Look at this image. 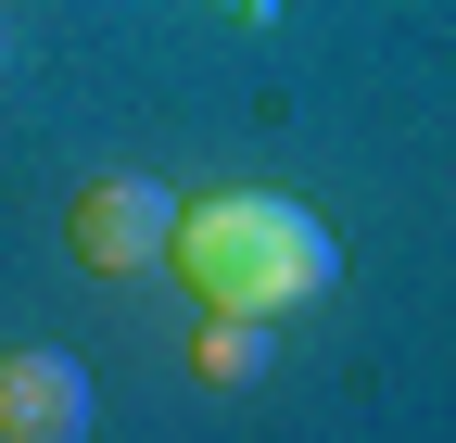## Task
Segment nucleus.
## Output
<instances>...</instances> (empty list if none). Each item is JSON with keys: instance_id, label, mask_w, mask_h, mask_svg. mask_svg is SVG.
Listing matches in <instances>:
<instances>
[{"instance_id": "7ed1b4c3", "label": "nucleus", "mask_w": 456, "mask_h": 443, "mask_svg": "<svg viewBox=\"0 0 456 443\" xmlns=\"http://www.w3.org/2000/svg\"><path fill=\"white\" fill-rule=\"evenodd\" d=\"M89 367L51 355V342H13L0 355V443H89Z\"/></svg>"}, {"instance_id": "20e7f679", "label": "nucleus", "mask_w": 456, "mask_h": 443, "mask_svg": "<svg viewBox=\"0 0 456 443\" xmlns=\"http://www.w3.org/2000/svg\"><path fill=\"white\" fill-rule=\"evenodd\" d=\"M191 367H203V380H228V393H241V380L266 367V317H203V342H191Z\"/></svg>"}, {"instance_id": "f03ea898", "label": "nucleus", "mask_w": 456, "mask_h": 443, "mask_svg": "<svg viewBox=\"0 0 456 443\" xmlns=\"http://www.w3.org/2000/svg\"><path fill=\"white\" fill-rule=\"evenodd\" d=\"M165 229H178V190L165 178H89L64 203V241H77V266H102V279L165 266Z\"/></svg>"}, {"instance_id": "f257e3e1", "label": "nucleus", "mask_w": 456, "mask_h": 443, "mask_svg": "<svg viewBox=\"0 0 456 443\" xmlns=\"http://www.w3.org/2000/svg\"><path fill=\"white\" fill-rule=\"evenodd\" d=\"M165 266L203 292V317H305L342 279V241L292 190H203L165 229Z\"/></svg>"}]
</instances>
